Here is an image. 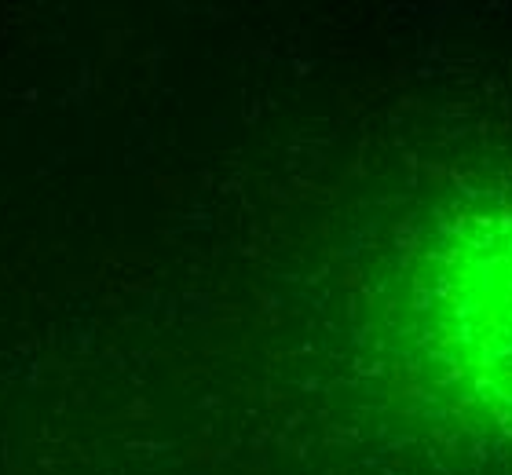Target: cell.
Returning <instances> with one entry per match:
<instances>
[{
	"label": "cell",
	"mask_w": 512,
	"mask_h": 475,
	"mask_svg": "<svg viewBox=\"0 0 512 475\" xmlns=\"http://www.w3.org/2000/svg\"><path fill=\"white\" fill-rule=\"evenodd\" d=\"M417 340L458 406L512 424V201L439 220L414 278Z\"/></svg>",
	"instance_id": "obj_1"
}]
</instances>
